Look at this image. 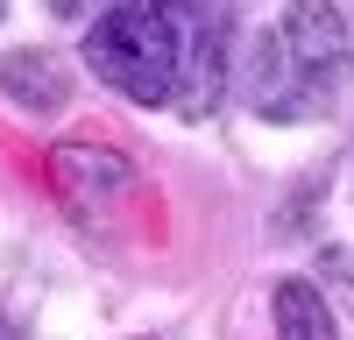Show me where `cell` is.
Instances as JSON below:
<instances>
[{
	"mask_svg": "<svg viewBox=\"0 0 354 340\" xmlns=\"http://www.w3.org/2000/svg\"><path fill=\"white\" fill-rule=\"evenodd\" d=\"M85 64L135 106L213 113L227 78V28L205 0H113L85 28Z\"/></svg>",
	"mask_w": 354,
	"mask_h": 340,
	"instance_id": "obj_1",
	"label": "cell"
},
{
	"mask_svg": "<svg viewBox=\"0 0 354 340\" xmlns=\"http://www.w3.org/2000/svg\"><path fill=\"white\" fill-rule=\"evenodd\" d=\"M354 78V36L333 0H290L283 21L255 43L248 106L262 121H319Z\"/></svg>",
	"mask_w": 354,
	"mask_h": 340,
	"instance_id": "obj_2",
	"label": "cell"
},
{
	"mask_svg": "<svg viewBox=\"0 0 354 340\" xmlns=\"http://www.w3.org/2000/svg\"><path fill=\"white\" fill-rule=\"evenodd\" d=\"M270 319H277V340H340V326H333V305L319 298L305 276H283V283H277Z\"/></svg>",
	"mask_w": 354,
	"mask_h": 340,
	"instance_id": "obj_3",
	"label": "cell"
},
{
	"mask_svg": "<svg viewBox=\"0 0 354 340\" xmlns=\"http://www.w3.org/2000/svg\"><path fill=\"white\" fill-rule=\"evenodd\" d=\"M57 15H93V0H50Z\"/></svg>",
	"mask_w": 354,
	"mask_h": 340,
	"instance_id": "obj_4",
	"label": "cell"
},
{
	"mask_svg": "<svg viewBox=\"0 0 354 340\" xmlns=\"http://www.w3.org/2000/svg\"><path fill=\"white\" fill-rule=\"evenodd\" d=\"M0 15H8V0H0Z\"/></svg>",
	"mask_w": 354,
	"mask_h": 340,
	"instance_id": "obj_5",
	"label": "cell"
}]
</instances>
